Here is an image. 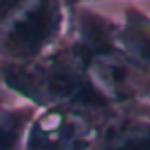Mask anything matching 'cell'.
Wrapping results in <instances>:
<instances>
[{"mask_svg":"<svg viewBox=\"0 0 150 150\" xmlns=\"http://www.w3.org/2000/svg\"><path fill=\"white\" fill-rule=\"evenodd\" d=\"M117 20L91 5L69 11L64 44L95 93L115 110H135L150 104V82L124 57L115 42Z\"/></svg>","mask_w":150,"mask_h":150,"instance_id":"cell-1","label":"cell"},{"mask_svg":"<svg viewBox=\"0 0 150 150\" xmlns=\"http://www.w3.org/2000/svg\"><path fill=\"white\" fill-rule=\"evenodd\" d=\"M0 84L16 102L29 104L35 110L77 108L99 115L115 110L95 93L64 42L33 62H0Z\"/></svg>","mask_w":150,"mask_h":150,"instance_id":"cell-2","label":"cell"},{"mask_svg":"<svg viewBox=\"0 0 150 150\" xmlns=\"http://www.w3.org/2000/svg\"><path fill=\"white\" fill-rule=\"evenodd\" d=\"M69 31L64 0H22L0 24V62L22 64L55 51Z\"/></svg>","mask_w":150,"mask_h":150,"instance_id":"cell-3","label":"cell"},{"mask_svg":"<svg viewBox=\"0 0 150 150\" xmlns=\"http://www.w3.org/2000/svg\"><path fill=\"white\" fill-rule=\"evenodd\" d=\"M106 115L77 108L38 110L27 128L22 150H91Z\"/></svg>","mask_w":150,"mask_h":150,"instance_id":"cell-4","label":"cell"},{"mask_svg":"<svg viewBox=\"0 0 150 150\" xmlns=\"http://www.w3.org/2000/svg\"><path fill=\"white\" fill-rule=\"evenodd\" d=\"M91 150H150V115L112 110L102 119Z\"/></svg>","mask_w":150,"mask_h":150,"instance_id":"cell-5","label":"cell"},{"mask_svg":"<svg viewBox=\"0 0 150 150\" xmlns=\"http://www.w3.org/2000/svg\"><path fill=\"white\" fill-rule=\"evenodd\" d=\"M115 42L128 62L150 82V13L126 2L115 27Z\"/></svg>","mask_w":150,"mask_h":150,"instance_id":"cell-6","label":"cell"},{"mask_svg":"<svg viewBox=\"0 0 150 150\" xmlns=\"http://www.w3.org/2000/svg\"><path fill=\"white\" fill-rule=\"evenodd\" d=\"M35 112L33 106L22 102L0 104V150H22L27 128Z\"/></svg>","mask_w":150,"mask_h":150,"instance_id":"cell-7","label":"cell"},{"mask_svg":"<svg viewBox=\"0 0 150 150\" xmlns=\"http://www.w3.org/2000/svg\"><path fill=\"white\" fill-rule=\"evenodd\" d=\"M20 2H22V0H0V24L9 18V13L20 5Z\"/></svg>","mask_w":150,"mask_h":150,"instance_id":"cell-8","label":"cell"},{"mask_svg":"<svg viewBox=\"0 0 150 150\" xmlns=\"http://www.w3.org/2000/svg\"><path fill=\"white\" fill-rule=\"evenodd\" d=\"M93 2H104V0H64L66 9H75V7H84V5H91L93 7ZM126 2H132V0H126Z\"/></svg>","mask_w":150,"mask_h":150,"instance_id":"cell-9","label":"cell"},{"mask_svg":"<svg viewBox=\"0 0 150 150\" xmlns=\"http://www.w3.org/2000/svg\"><path fill=\"white\" fill-rule=\"evenodd\" d=\"M9 102H16V99L11 97L5 88H2V84H0V104H9Z\"/></svg>","mask_w":150,"mask_h":150,"instance_id":"cell-10","label":"cell"}]
</instances>
